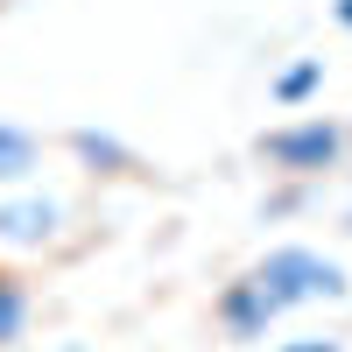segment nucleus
I'll return each instance as SVG.
<instances>
[{
    "label": "nucleus",
    "instance_id": "1",
    "mask_svg": "<svg viewBox=\"0 0 352 352\" xmlns=\"http://www.w3.org/2000/svg\"><path fill=\"white\" fill-rule=\"evenodd\" d=\"M254 282H261V296H268L275 310L338 303V296H345V268H338V261H324L317 247H275V254L254 268Z\"/></svg>",
    "mask_w": 352,
    "mask_h": 352
},
{
    "label": "nucleus",
    "instance_id": "2",
    "mask_svg": "<svg viewBox=\"0 0 352 352\" xmlns=\"http://www.w3.org/2000/svg\"><path fill=\"white\" fill-rule=\"evenodd\" d=\"M338 148H345V127H331V120H289V127H275V134H261V155H268L275 169H289V176L331 169Z\"/></svg>",
    "mask_w": 352,
    "mask_h": 352
},
{
    "label": "nucleus",
    "instance_id": "3",
    "mask_svg": "<svg viewBox=\"0 0 352 352\" xmlns=\"http://www.w3.org/2000/svg\"><path fill=\"white\" fill-rule=\"evenodd\" d=\"M64 226V204L56 197H8L0 204V247H43Z\"/></svg>",
    "mask_w": 352,
    "mask_h": 352
},
{
    "label": "nucleus",
    "instance_id": "4",
    "mask_svg": "<svg viewBox=\"0 0 352 352\" xmlns=\"http://www.w3.org/2000/svg\"><path fill=\"white\" fill-rule=\"evenodd\" d=\"M275 317H282V310L261 296V282H254V275H240V282L219 296V324H226V338H268Z\"/></svg>",
    "mask_w": 352,
    "mask_h": 352
},
{
    "label": "nucleus",
    "instance_id": "5",
    "mask_svg": "<svg viewBox=\"0 0 352 352\" xmlns=\"http://www.w3.org/2000/svg\"><path fill=\"white\" fill-rule=\"evenodd\" d=\"M36 162H43V141L28 127H14V120H0V184H21Z\"/></svg>",
    "mask_w": 352,
    "mask_h": 352
},
{
    "label": "nucleus",
    "instance_id": "6",
    "mask_svg": "<svg viewBox=\"0 0 352 352\" xmlns=\"http://www.w3.org/2000/svg\"><path fill=\"white\" fill-rule=\"evenodd\" d=\"M71 155H78V162H92V169H134V155L120 148V141H113V134H92V127H78V134H71Z\"/></svg>",
    "mask_w": 352,
    "mask_h": 352
},
{
    "label": "nucleus",
    "instance_id": "7",
    "mask_svg": "<svg viewBox=\"0 0 352 352\" xmlns=\"http://www.w3.org/2000/svg\"><path fill=\"white\" fill-rule=\"evenodd\" d=\"M21 331H28V289H21V275L0 268V345H14Z\"/></svg>",
    "mask_w": 352,
    "mask_h": 352
},
{
    "label": "nucleus",
    "instance_id": "8",
    "mask_svg": "<svg viewBox=\"0 0 352 352\" xmlns=\"http://www.w3.org/2000/svg\"><path fill=\"white\" fill-rule=\"evenodd\" d=\"M317 85H324V56H303V64H289V71L275 78V99H282V106H303Z\"/></svg>",
    "mask_w": 352,
    "mask_h": 352
},
{
    "label": "nucleus",
    "instance_id": "9",
    "mask_svg": "<svg viewBox=\"0 0 352 352\" xmlns=\"http://www.w3.org/2000/svg\"><path fill=\"white\" fill-rule=\"evenodd\" d=\"M289 352H338L331 338H303V345H289Z\"/></svg>",
    "mask_w": 352,
    "mask_h": 352
},
{
    "label": "nucleus",
    "instance_id": "10",
    "mask_svg": "<svg viewBox=\"0 0 352 352\" xmlns=\"http://www.w3.org/2000/svg\"><path fill=\"white\" fill-rule=\"evenodd\" d=\"M338 21H345V28H352V0H338Z\"/></svg>",
    "mask_w": 352,
    "mask_h": 352
},
{
    "label": "nucleus",
    "instance_id": "11",
    "mask_svg": "<svg viewBox=\"0 0 352 352\" xmlns=\"http://www.w3.org/2000/svg\"><path fill=\"white\" fill-rule=\"evenodd\" d=\"M56 352H85V345H56Z\"/></svg>",
    "mask_w": 352,
    "mask_h": 352
}]
</instances>
